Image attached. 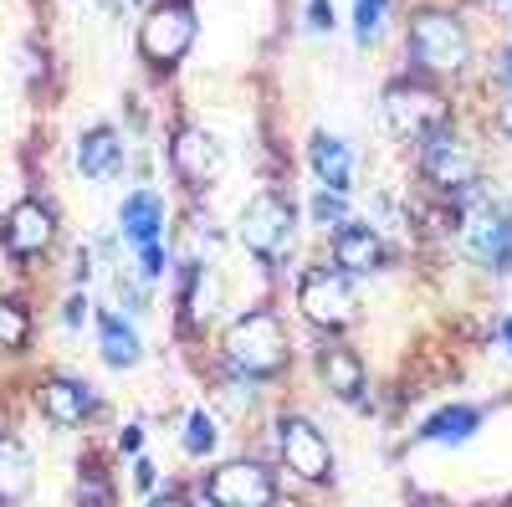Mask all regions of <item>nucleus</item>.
I'll use <instances>...</instances> for the list:
<instances>
[{"instance_id":"obj_28","label":"nucleus","mask_w":512,"mask_h":507,"mask_svg":"<svg viewBox=\"0 0 512 507\" xmlns=\"http://www.w3.org/2000/svg\"><path fill=\"white\" fill-rule=\"evenodd\" d=\"M139 267H144V277H159V272L169 267V251H164V241H149V246H139Z\"/></svg>"},{"instance_id":"obj_13","label":"nucleus","mask_w":512,"mask_h":507,"mask_svg":"<svg viewBox=\"0 0 512 507\" xmlns=\"http://www.w3.org/2000/svg\"><path fill=\"white\" fill-rule=\"evenodd\" d=\"M123 164H128V149H123V134L113 123H93V129L77 134V175L82 180L103 185V180L123 175Z\"/></svg>"},{"instance_id":"obj_20","label":"nucleus","mask_w":512,"mask_h":507,"mask_svg":"<svg viewBox=\"0 0 512 507\" xmlns=\"http://www.w3.org/2000/svg\"><path fill=\"white\" fill-rule=\"evenodd\" d=\"M477 431H482V410L477 405H441L436 415H425L420 441H431V446H461V441H472Z\"/></svg>"},{"instance_id":"obj_26","label":"nucleus","mask_w":512,"mask_h":507,"mask_svg":"<svg viewBox=\"0 0 512 507\" xmlns=\"http://www.w3.org/2000/svg\"><path fill=\"white\" fill-rule=\"evenodd\" d=\"M384 11H390V0H354V36H359V47H374V41H379Z\"/></svg>"},{"instance_id":"obj_3","label":"nucleus","mask_w":512,"mask_h":507,"mask_svg":"<svg viewBox=\"0 0 512 507\" xmlns=\"http://www.w3.org/2000/svg\"><path fill=\"white\" fill-rule=\"evenodd\" d=\"M379 113H384V129H390L395 139L425 144L436 129L451 123V98L425 77H395L390 88L379 93Z\"/></svg>"},{"instance_id":"obj_37","label":"nucleus","mask_w":512,"mask_h":507,"mask_svg":"<svg viewBox=\"0 0 512 507\" xmlns=\"http://www.w3.org/2000/svg\"><path fill=\"white\" fill-rule=\"evenodd\" d=\"M502 134L512 139V108H502Z\"/></svg>"},{"instance_id":"obj_21","label":"nucleus","mask_w":512,"mask_h":507,"mask_svg":"<svg viewBox=\"0 0 512 507\" xmlns=\"http://www.w3.org/2000/svg\"><path fill=\"white\" fill-rule=\"evenodd\" d=\"M31 477H36V467H31L26 446H21L16 436L0 431V502L11 507V502L31 497Z\"/></svg>"},{"instance_id":"obj_8","label":"nucleus","mask_w":512,"mask_h":507,"mask_svg":"<svg viewBox=\"0 0 512 507\" xmlns=\"http://www.w3.org/2000/svg\"><path fill=\"white\" fill-rule=\"evenodd\" d=\"M205 502L210 507H277L272 467L256 456L221 461V467H210V477H205Z\"/></svg>"},{"instance_id":"obj_5","label":"nucleus","mask_w":512,"mask_h":507,"mask_svg":"<svg viewBox=\"0 0 512 507\" xmlns=\"http://www.w3.org/2000/svg\"><path fill=\"white\" fill-rule=\"evenodd\" d=\"M195 11H190V0H159V6L139 21V52L149 67L169 72V67H180L195 47Z\"/></svg>"},{"instance_id":"obj_11","label":"nucleus","mask_w":512,"mask_h":507,"mask_svg":"<svg viewBox=\"0 0 512 507\" xmlns=\"http://www.w3.org/2000/svg\"><path fill=\"white\" fill-rule=\"evenodd\" d=\"M169 164H175V175L185 185H216L226 175V149H221L216 134L185 123V129L169 134Z\"/></svg>"},{"instance_id":"obj_7","label":"nucleus","mask_w":512,"mask_h":507,"mask_svg":"<svg viewBox=\"0 0 512 507\" xmlns=\"http://www.w3.org/2000/svg\"><path fill=\"white\" fill-rule=\"evenodd\" d=\"M292 226H297V205L287 190H256L241 210V241L251 257L262 262H277L287 241H292Z\"/></svg>"},{"instance_id":"obj_38","label":"nucleus","mask_w":512,"mask_h":507,"mask_svg":"<svg viewBox=\"0 0 512 507\" xmlns=\"http://www.w3.org/2000/svg\"><path fill=\"white\" fill-rule=\"evenodd\" d=\"M497 6H507V16H512V0H497Z\"/></svg>"},{"instance_id":"obj_22","label":"nucleus","mask_w":512,"mask_h":507,"mask_svg":"<svg viewBox=\"0 0 512 507\" xmlns=\"http://www.w3.org/2000/svg\"><path fill=\"white\" fill-rule=\"evenodd\" d=\"M31 308L21 298H0V354H16L31 344Z\"/></svg>"},{"instance_id":"obj_31","label":"nucleus","mask_w":512,"mask_h":507,"mask_svg":"<svg viewBox=\"0 0 512 507\" xmlns=\"http://www.w3.org/2000/svg\"><path fill=\"white\" fill-rule=\"evenodd\" d=\"M134 487H139V492H154V461H144V456H139V467H134Z\"/></svg>"},{"instance_id":"obj_25","label":"nucleus","mask_w":512,"mask_h":507,"mask_svg":"<svg viewBox=\"0 0 512 507\" xmlns=\"http://www.w3.org/2000/svg\"><path fill=\"white\" fill-rule=\"evenodd\" d=\"M77 507H118V492L103 467H82L77 472Z\"/></svg>"},{"instance_id":"obj_17","label":"nucleus","mask_w":512,"mask_h":507,"mask_svg":"<svg viewBox=\"0 0 512 507\" xmlns=\"http://www.w3.org/2000/svg\"><path fill=\"white\" fill-rule=\"evenodd\" d=\"M308 169L323 180V190H349L354 185V149L338 139V134L318 129L308 139Z\"/></svg>"},{"instance_id":"obj_36","label":"nucleus","mask_w":512,"mask_h":507,"mask_svg":"<svg viewBox=\"0 0 512 507\" xmlns=\"http://www.w3.org/2000/svg\"><path fill=\"white\" fill-rule=\"evenodd\" d=\"M497 344L512 354V318H502V328H497Z\"/></svg>"},{"instance_id":"obj_30","label":"nucleus","mask_w":512,"mask_h":507,"mask_svg":"<svg viewBox=\"0 0 512 507\" xmlns=\"http://www.w3.org/2000/svg\"><path fill=\"white\" fill-rule=\"evenodd\" d=\"M93 308H88V298H82V292H72V298H67V308H62V323L67 328H82V318H88Z\"/></svg>"},{"instance_id":"obj_9","label":"nucleus","mask_w":512,"mask_h":507,"mask_svg":"<svg viewBox=\"0 0 512 507\" xmlns=\"http://www.w3.org/2000/svg\"><path fill=\"white\" fill-rule=\"evenodd\" d=\"M277 446H282V461H287V472L297 482H328L333 477V446L328 436L313 426L308 415H297V410H282L277 420Z\"/></svg>"},{"instance_id":"obj_32","label":"nucleus","mask_w":512,"mask_h":507,"mask_svg":"<svg viewBox=\"0 0 512 507\" xmlns=\"http://www.w3.org/2000/svg\"><path fill=\"white\" fill-rule=\"evenodd\" d=\"M405 507H451L446 497H436V492H410L405 497Z\"/></svg>"},{"instance_id":"obj_39","label":"nucleus","mask_w":512,"mask_h":507,"mask_svg":"<svg viewBox=\"0 0 512 507\" xmlns=\"http://www.w3.org/2000/svg\"><path fill=\"white\" fill-rule=\"evenodd\" d=\"M128 6H149V0H128Z\"/></svg>"},{"instance_id":"obj_19","label":"nucleus","mask_w":512,"mask_h":507,"mask_svg":"<svg viewBox=\"0 0 512 507\" xmlns=\"http://www.w3.org/2000/svg\"><path fill=\"white\" fill-rule=\"evenodd\" d=\"M98 354L108 369H134L144 359V338L134 333V323L118 318V313H98Z\"/></svg>"},{"instance_id":"obj_29","label":"nucleus","mask_w":512,"mask_h":507,"mask_svg":"<svg viewBox=\"0 0 512 507\" xmlns=\"http://www.w3.org/2000/svg\"><path fill=\"white\" fill-rule=\"evenodd\" d=\"M308 31H333V6H328V0H308Z\"/></svg>"},{"instance_id":"obj_10","label":"nucleus","mask_w":512,"mask_h":507,"mask_svg":"<svg viewBox=\"0 0 512 507\" xmlns=\"http://www.w3.org/2000/svg\"><path fill=\"white\" fill-rule=\"evenodd\" d=\"M0 241H6V251L21 262L41 257V251H52V241H57V210L47 200H16L6 210V221H0Z\"/></svg>"},{"instance_id":"obj_16","label":"nucleus","mask_w":512,"mask_h":507,"mask_svg":"<svg viewBox=\"0 0 512 507\" xmlns=\"http://www.w3.org/2000/svg\"><path fill=\"white\" fill-rule=\"evenodd\" d=\"M318 379H323V390L333 400H349L359 405L364 400V385H369V374H364V359L344 344H323L318 349Z\"/></svg>"},{"instance_id":"obj_1","label":"nucleus","mask_w":512,"mask_h":507,"mask_svg":"<svg viewBox=\"0 0 512 507\" xmlns=\"http://www.w3.org/2000/svg\"><path fill=\"white\" fill-rule=\"evenodd\" d=\"M405 62L425 77H461L472 62V36L451 6H420L405 26Z\"/></svg>"},{"instance_id":"obj_6","label":"nucleus","mask_w":512,"mask_h":507,"mask_svg":"<svg viewBox=\"0 0 512 507\" xmlns=\"http://www.w3.org/2000/svg\"><path fill=\"white\" fill-rule=\"evenodd\" d=\"M420 175H425V185L441 190V195H466V190L482 180V154L446 123V129H436L431 139H425Z\"/></svg>"},{"instance_id":"obj_15","label":"nucleus","mask_w":512,"mask_h":507,"mask_svg":"<svg viewBox=\"0 0 512 507\" xmlns=\"http://www.w3.org/2000/svg\"><path fill=\"white\" fill-rule=\"evenodd\" d=\"M333 267L338 272H374L384 267V236L369 221H344L333 231Z\"/></svg>"},{"instance_id":"obj_12","label":"nucleus","mask_w":512,"mask_h":507,"mask_svg":"<svg viewBox=\"0 0 512 507\" xmlns=\"http://www.w3.org/2000/svg\"><path fill=\"white\" fill-rule=\"evenodd\" d=\"M466 251H472L482 267L507 272L512 267V205L482 200L472 216H466Z\"/></svg>"},{"instance_id":"obj_4","label":"nucleus","mask_w":512,"mask_h":507,"mask_svg":"<svg viewBox=\"0 0 512 507\" xmlns=\"http://www.w3.org/2000/svg\"><path fill=\"white\" fill-rule=\"evenodd\" d=\"M297 313H303L313 328L338 333L359 323V292L349 282V272L338 267H308L303 282H297Z\"/></svg>"},{"instance_id":"obj_23","label":"nucleus","mask_w":512,"mask_h":507,"mask_svg":"<svg viewBox=\"0 0 512 507\" xmlns=\"http://www.w3.org/2000/svg\"><path fill=\"white\" fill-rule=\"evenodd\" d=\"M216 441H221L216 415H210V410H190V415H185V456L205 461L210 451H216Z\"/></svg>"},{"instance_id":"obj_27","label":"nucleus","mask_w":512,"mask_h":507,"mask_svg":"<svg viewBox=\"0 0 512 507\" xmlns=\"http://www.w3.org/2000/svg\"><path fill=\"white\" fill-rule=\"evenodd\" d=\"M313 221H318V226H333V231L344 226V221H349L344 190H318V195H313Z\"/></svg>"},{"instance_id":"obj_24","label":"nucleus","mask_w":512,"mask_h":507,"mask_svg":"<svg viewBox=\"0 0 512 507\" xmlns=\"http://www.w3.org/2000/svg\"><path fill=\"white\" fill-rule=\"evenodd\" d=\"M210 313H216V282H210L205 272H190L185 277V328L205 323Z\"/></svg>"},{"instance_id":"obj_34","label":"nucleus","mask_w":512,"mask_h":507,"mask_svg":"<svg viewBox=\"0 0 512 507\" xmlns=\"http://www.w3.org/2000/svg\"><path fill=\"white\" fill-rule=\"evenodd\" d=\"M149 507H195L190 497H180V492H164V497H154Z\"/></svg>"},{"instance_id":"obj_14","label":"nucleus","mask_w":512,"mask_h":507,"mask_svg":"<svg viewBox=\"0 0 512 507\" xmlns=\"http://www.w3.org/2000/svg\"><path fill=\"white\" fill-rule=\"evenodd\" d=\"M36 405H41V415H47L52 426H82L88 410H93V390L82 385V379H72V374H52V379L36 385Z\"/></svg>"},{"instance_id":"obj_35","label":"nucleus","mask_w":512,"mask_h":507,"mask_svg":"<svg viewBox=\"0 0 512 507\" xmlns=\"http://www.w3.org/2000/svg\"><path fill=\"white\" fill-rule=\"evenodd\" d=\"M502 82H507V93H512V41L502 47Z\"/></svg>"},{"instance_id":"obj_18","label":"nucleus","mask_w":512,"mask_h":507,"mask_svg":"<svg viewBox=\"0 0 512 507\" xmlns=\"http://www.w3.org/2000/svg\"><path fill=\"white\" fill-rule=\"evenodd\" d=\"M118 231H123V241H134V246L159 241L164 236V200L154 190H134L118 205Z\"/></svg>"},{"instance_id":"obj_2","label":"nucleus","mask_w":512,"mask_h":507,"mask_svg":"<svg viewBox=\"0 0 512 507\" xmlns=\"http://www.w3.org/2000/svg\"><path fill=\"white\" fill-rule=\"evenodd\" d=\"M221 354H226V364L241 379H262V385H267V379H277V374H287V364H292L287 328H282V318L272 308L241 313L226 328V338H221Z\"/></svg>"},{"instance_id":"obj_33","label":"nucleus","mask_w":512,"mask_h":507,"mask_svg":"<svg viewBox=\"0 0 512 507\" xmlns=\"http://www.w3.org/2000/svg\"><path fill=\"white\" fill-rule=\"evenodd\" d=\"M139 441H144V436H139V426H128V431L118 436V446H123L128 456H139Z\"/></svg>"}]
</instances>
